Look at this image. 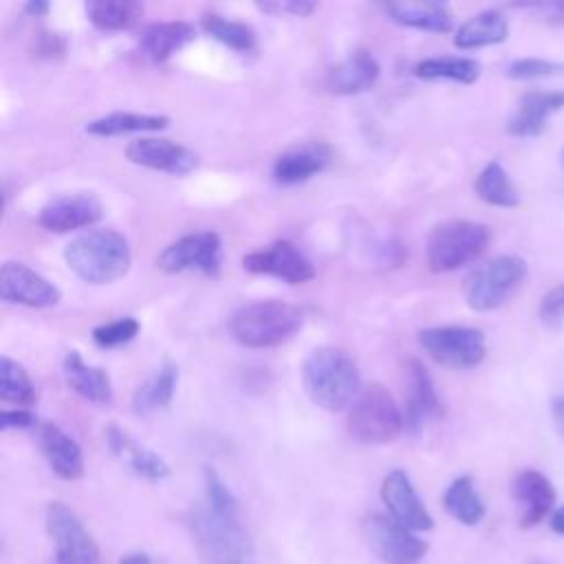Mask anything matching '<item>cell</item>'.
<instances>
[{"label":"cell","instance_id":"obj_1","mask_svg":"<svg viewBox=\"0 0 564 564\" xmlns=\"http://www.w3.org/2000/svg\"><path fill=\"white\" fill-rule=\"evenodd\" d=\"M189 531L203 564H256L253 542L238 509H218L203 500L189 513Z\"/></svg>","mask_w":564,"mask_h":564},{"label":"cell","instance_id":"obj_2","mask_svg":"<svg viewBox=\"0 0 564 564\" xmlns=\"http://www.w3.org/2000/svg\"><path fill=\"white\" fill-rule=\"evenodd\" d=\"M302 383L315 405L328 412H339L359 397L361 375L346 350L322 346L304 359Z\"/></svg>","mask_w":564,"mask_h":564},{"label":"cell","instance_id":"obj_3","mask_svg":"<svg viewBox=\"0 0 564 564\" xmlns=\"http://www.w3.org/2000/svg\"><path fill=\"white\" fill-rule=\"evenodd\" d=\"M68 269L88 284H108L128 273L132 253L128 238L115 229H88L64 247Z\"/></svg>","mask_w":564,"mask_h":564},{"label":"cell","instance_id":"obj_4","mask_svg":"<svg viewBox=\"0 0 564 564\" xmlns=\"http://www.w3.org/2000/svg\"><path fill=\"white\" fill-rule=\"evenodd\" d=\"M304 324V313L282 300H260L240 306L229 317L231 337L245 348H273L289 341Z\"/></svg>","mask_w":564,"mask_h":564},{"label":"cell","instance_id":"obj_5","mask_svg":"<svg viewBox=\"0 0 564 564\" xmlns=\"http://www.w3.org/2000/svg\"><path fill=\"white\" fill-rule=\"evenodd\" d=\"M489 227L476 220L452 218L438 223L425 242V258L434 273L456 271L476 258H480L489 247Z\"/></svg>","mask_w":564,"mask_h":564},{"label":"cell","instance_id":"obj_6","mask_svg":"<svg viewBox=\"0 0 564 564\" xmlns=\"http://www.w3.org/2000/svg\"><path fill=\"white\" fill-rule=\"evenodd\" d=\"M405 430V414L381 383L359 392L348 414V432L359 443L381 445L394 441Z\"/></svg>","mask_w":564,"mask_h":564},{"label":"cell","instance_id":"obj_7","mask_svg":"<svg viewBox=\"0 0 564 564\" xmlns=\"http://www.w3.org/2000/svg\"><path fill=\"white\" fill-rule=\"evenodd\" d=\"M527 260L516 253L496 256L467 273L463 297L474 311H494L524 282Z\"/></svg>","mask_w":564,"mask_h":564},{"label":"cell","instance_id":"obj_8","mask_svg":"<svg viewBox=\"0 0 564 564\" xmlns=\"http://www.w3.org/2000/svg\"><path fill=\"white\" fill-rule=\"evenodd\" d=\"M421 348L441 366L474 368L487 355L482 330L471 326H430L419 333Z\"/></svg>","mask_w":564,"mask_h":564},{"label":"cell","instance_id":"obj_9","mask_svg":"<svg viewBox=\"0 0 564 564\" xmlns=\"http://www.w3.org/2000/svg\"><path fill=\"white\" fill-rule=\"evenodd\" d=\"M364 538L386 564H419L427 553L425 540L386 513H372L364 520Z\"/></svg>","mask_w":564,"mask_h":564},{"label":"cell","instance_id":"obj_10","mask_svg":"<svg viewBox=\"0 0 564 564\" xmlns=\"http://www.w3.org/2000/svg\"><path fill=\"white\" fill-rule=\"evenodd\" d=\"M223 264V240L216 231H196L170 242L156 258V267L165 273L198 271L216 275Z\"/></svg>","mask_w":564,"mask_h":564},{"label":"cell","instance_id":"obj_11","mask_svg":"<svg viewBox=\"0 0 564 564\" xmlns=\"http://www.w3.org/2000/svg\"><path fill=\"white\" fill-rule=\"evenodd\" d=\"M46 529L55 544L57 564H99V549L70 507L51 502L46 507Z\"/></svg>","mask_w":564,"mask_h":564},{"label":"cell","instance_id":"obj_12","mask_svg":"<svg viewBox=\"0 0 564 564\" xmlns=\"http://www.w3.org/2000/svg\"><path fill=\"white\" fill-rule=\"evenodd\" d=\"M242 267L256 275H271L286 284H306L315 278L313 262L289 240H275L242 258Z\"/></svg>","mask_w":564,"mask_h":564},{"label":"cell","instance_id":"obj_13","mask_svg":"<svg viewBox=\"0 0 564 564\" xmlns=\"http://www.w3.org/2000/svg\"><path fill=\"white\" fill-rule=\"evenodd\" d=\"M0 295L4 302L22 304L31 308L55 306L62 297L59 289L42 273L33 271L24 262H4L0 269Z\"/></svg>","mask_w":564,"mask_h":564},{"label":"cell","instance_id":"obj_14","mask_svg":"<svg viewBox=\"0 0 564 564\" xmlns=\"http://www.w3.org/2000/svg\"><path fill=\"white\" fill-rule=\"evenodd\" d=\"M126 156L134 165L174 174V176H185L198 165L196 152H192L189 148L174 143L170 139H161V137L132 139L126 148Z\"/></svg>","mask_w":564,"mask_h":564},{"label":"cell","instance_id":"obj_15","mask_svg":"<svg viewBox=\"0 0 564 564\" xmlns=\"http://www.w3.org/2000/svg\"><path fill=\"white\" fill-rule=\"evenodd\" d=\"M104 214V207L95 194L77 192L51 198L37 216V223L55 234H66L95 225Z\"/></svg>","mask_w":564,"mask_h":564},{"label":"cell","instance_id":"obj_16","mask_svg":"<svg viewBox=\"0 0 564 564\" xmlns=\"http://www.w3.org/2000/svg\"><path fill=\"white\" fill-rule=\"evenodd\" d=\"M381 500L388 507V513L408 527L410 531H430L434 529V518L416 496L410 478L401 469H392L381 482Z\"/></svg>","mask_w":564,"mask_h":564},{"label":"cell","instance_id":"obj_17","mask_svg":"<svg viewBox=\"0 0 564 564\" xmlns=\"http://www.w3.org/2000/svg\"><path fill=\"white\" fill-rule=\"evenodd\" d=\"M405 427L419 432L425 423L443 414L441 399L434 390V381L419 359H410L405 366Z\"/></svg>","mask_w":564,"mask_h":564},{"label":"cell","instance_id":"obj_18","mask_svg":"<svg viewBox=\"0 0 564 564\" xmlns=\"http://www.w3.org/2000/svg\"><path fill=\"white\" fill-rule=\"evenodd\" d=\"M511 496L522 507L520 527L529 529L542 522L555 507V489L551 480L538 469H522L513 476Z\"/></svg>","mask_w":564,"mask_h":564},{"label":"cell","instance_id":"obj_19","mask_svg":"<svg viewBox=\"0 0 564 564\" xmlns=\"http://www.w3.org/2000/svg\"><path fill=\"white\" fill-rule=\"evenodd\" d=\"M564 108V90H531L518 101L509 117L507 130L513 137H538L546 128V119Z\"/></svg>","mask_w":564,"mask_h":564},{"label":"cell","instance_id":"obj_20","mask_svg":"<svg viewBox=\"0 0 564 564\" xmlns=\"http://www.w3.org/2000/svg\"><path fill=\"white\" fill-rule=\"evenodd\" d=\"M40 449L48 467L64 480H77L84 474V454L73 436L55 423L40 425Z\"/></svg>","mask_w":564,"mask_h":564},{"label":"cell","instance_id":"obj_21","mask_svg":"<svg viewBox=\"0 0 564 564\" xmlns=\"http://www.w3.org/2000/svg\"><path fill=\"white\" fill-rule=\"evenodd\" d=\"M381 66L366 48L352 51L344 62L335 64L326 75V86L337 95H357L375 86Z\"/></svg>","mask_w":564,"mask_h":564},{"label":"cell","instance_id":"obj_22","mask_svg":"<svg viewBox=\"0 0 564 564\" xmlns=\"http://www.w3.org/2000/svg\"><path fill=\"white\" fill-rule=\"evenodd\" d=\"M196 37L194 24L185 20H167V22H152L141 31L139 46L141 53L152 64L167 62L176 51L189 44Z\"/></svg>","mask_w":564,"mask_h":564},{"label":"cell","instance_id":"obj_23","mask_svg":"<svg viewBox=\"0 0 564 564\" xmlns=\"http://www.w3.org/2000/svg\"><path fill=\"white\" fill-rule=\"evenodd\" d=\"M330 161V150L324 143H308L282 152L271 167V174L282 185H297L319 174Z\"/></svg>","mask_w":564,"mask_h":564},{"label":"cell","instance_id":"obj_24","mask_svg":"<svg viewBox=\"0 0 564 564\" xmlns=\"http://www.w3.org/2000/svg\"><path fill=\"white\" fill-rule=\"evenodd\" d=\"M62 368H64V379L73 392H77L86 401H93L99 405L110 403L112 381L104 368L86 364L77 350H68L64 355Z\"/></svg>","mask_w":564,"mask_h":564},{"label":"cell","instance_id":"obj_25","mask_svg":"<svg viewBox=\"0 0 564 564\" xmlns=\"http://www.w3.org/2000/svg\"><path fill=\"white\" fill-rule=\"evenodd\" d=\"M106 443L112 454L121 456L128 467L148 480H163L170 476V465L152 449L139 445L134 438H130L121 427L108 425L106 430Z\"/></svg>","mask_w":564,"mask_h":564},{"label":"cell","instance_id":"obj_26","mask_svg":"<svg viewBox=\"0 0 564 564\" xmlns=\"http://www.w3.org/2000/svg\"><path fill=\"white\" fill-rule=\"evenodd\" d=\"M383 11L392 22L419 31L447 33L454 26L449 9L441 2H388Z\"/></svg>","mask_w":564,"mask_h":564},{"label":"cell","instance_id":"obj_27","mask_svg":"<svg viewBox=\"0 0 564 564\" xmlns=\"http://www.w3.org/2000/svg\"><path fill=\"white\" fill-rule=\"evenodd\" d=\"M509 35L507 18L496 9H485L463 22L454 35L458 48H482L505 42Z\"/></svg>","mask_w":564,"mask_h":564},{"label":"cell","instance_id":"obj_28","mask_svg":"<svg viewBox=\"0 0 564 564\" xmlns=\"http://www.w3.org/2000/svg\"><path fill=\"white\" fill-rule=\"evenodd\" d=\"M170 123L167 117L163 115H141V112H110L104 117H97L86 123L88 134L97 137H119V134H130V132H156L165 130Z\"/></svg>","mask_w":564,"mask_h":564},{"label":"cell","instance_id":"obj_29","mask_svg":"<svg viewBox=\"0 0 564 564\" xmlns=\"http://www.w3.org/2000/svg\"><path fill=\"white\" fill-rule=\"evenodd\" d=\"M86 15L101 31H128L141 22L143 4L137 0H90Z\"/></svg>","mask_w":564,"mask_h":564},{"label":"cell","instance_id":"obj_30","mask_svg":"<svg viewBox=\"0 0 564 564\" xmlns=\"http://www.w3.org/2000/svg\"><path fill=\"white\" fill-rule=\"evenodd\" d=\"M474 192L480 200L494 207H518L520 194L511 183L505 165L500 161H489L474 181Z\"/></svg>","mask_w":564,"mask_h":564},{"label":"cell","instance_id":"obj_31","mask_svg":"<svg viewBox=\"0 0 564 564\" xmlns=\"http://www.w3.org/2000/svg\"><path fill=\"white\" fill-rule=\"evenodd\" d=\"M176 383H178V368L172 361H165L154 377H150L145 383L137 388L132 397L134 412L148 414V412L167 408L176 392Z\"/></svg>","mask_w":564,"mask_h":564},{"label":"cell","instance_id":"obj_32","mask_svg":"<svg viewBox=\"0 0 564 564\" xmlns=\"http://www.w3.org/2000/svg\"><path fill=\"white\" fill-rule=\"evenodd\" d=\"M443 507L452 518L469 527L478 524L487 511L482 498L474 487L471 476H458L456 480H452V485L445 489Z\"/></svg>","mask_w":564,"mask_h":564},{"label":"cell","instance_id":"obj_33","mask_svg":"<svg viewBox=\"0 0 564 564\" xmlns=\"http://www.w3.org/2000/svg\"><path fill=\"white\" fill-rule=\"evenodd\" d=\"M414 73L421 79H447L456 84H474L480 75V64L471 57L463 55H441V57H427L421 59L414 66Z\"/></svg>","mask_w":564,"mask_h":564},{"label":"cell","instance_id":"obj_34","mask_svg":"<svg viewBox=\"0 0 564 564\" xmlns=\"http://www.w3.org/2000/svg\"><path fill=\"white\" fill-rule=\"evenodd\" d=\"M200 29L216 42L234 48V51H240V53H247L251 48H256V31L245 24V22H238V20H229L225 15H218V13H205L200 18Z\"/></svg>","mask_w":564,"mask_h":564},{"label":"cell","instance_id":"obj_35","mask_svg":"<svg viewBox=\"0 0 564 564\" xmlns=\"http://www.w3.org/2000/svg\"><path fill=\"white\" fill-rule=\"evenodd\" d=\"M0 399L24 408L33 405L37 399L35 386L24 366H20L7 355L0 357Z\"/></svg>","mask_w":564,"mask_h":564},{"label":"cell","instance_id":"obj_36","mask_svg":"<svg viewBox=\"0 0 564 564\" xmlns=\"http://www.w3.org/2000/svg\"><path fill=\"white\" fill-rule=\"evenodd\" d=\"M141 324L134 317H119L106 324H99L93 328V339L101 348H115L121 344H128L137 337Z\"/></svg>","mask_w":564,"mask_h":564},{"label":"cell","instance_id":"obj_37","mask_svg":"<svg viewBox=\"0 0 564 564\" xmlns=\"http://www.w3.org/2000/svg\"><path fill=\"white\" fill-rule=\"evenodd\" d=\"M562 70H564V64H560V62H551V59H542V57H522V59H513L505 73L509 79L531 82V79L553 77Z\"/></svg>","mask_w":564,"mask_h":564},{"label":"cell","instance_id":"obj_38","mask_svg":"<svg viewBox=\"0 0 564 564\" xmlns=\"http://www.w3.org/2000/svg\"><path fill=\"white\" fill-rule=\"evenodd\" d=\"M538 315L546 326H560L564 319V282L544 293Z\"/></svg>","mask_w":564,"mask_h":564},{"label":"cell","instance_id":"obj_39","mask_svg":"<svg viewBox=\"0 0 564 564\" xmlns=\"http://www.w3.org/2000/svg\"><path fill=\"white\" fill-rule=\"evenodd\" d=\"M37 423L35 414L26 408H15V410H2L0 414V427L2 430H29Z\"/></svg>","mask_w":564,"mask_h":564},{"label":"cell","instance_id":"obj_40","mask_svg":"<svg viewBox=\"0 0 564 564\" xmlns=\"http://www.w3.org/2000/svg\"><path fill=\"white\" fill-rule=\"evenodd\" d=\"M522 9H531L535 13L542 15V20H546L549 24H562L564 22V2H529V4H518Z\"/></svg>","mask_w":564,"mask_h":564},{"label":"cell","instance_id":"obj_41","mask_svg":"<svg viewBox=\"0 0 564 564\" xmlns=\"http://www.w3.org/2000/svg\"><path fill=\"white\" fill-rule=\"evenodd\" d=\"M262 11H286V13H293V15H311L317 4L315 2H308V0H289V2H264V4H258Z\"/></svg>","mask_w":564,"mask_h":564},{"label":"cell","instance_id":"obj_42","mask_svg":"<svg viewBox=\"0 0 564 564\" xmlns=\"http://www.w3.org/2000/svg\"><path fill=\"white\" fill-rule=\"evenodd\" d=\"M35 51L40 55H46V57H53V55H59L64 53V40L57 35V33H51V31H42L37 35V46Z\"/></svg>","mask_w":564,"mask_h":564},{"label":"cell","instance_id":"obj_43","mask_svg":"<svg viewBox=\"0 0 564 564\" xmlns=\"http://www.w3.org/2000/svg\"><path fill=\"white\" fill-rule=\"evenodd\" d=\"M551 416H553V423H555L557 434L564 438V397L553 399V403H551Z\"/></svg>","mask_w":564,"mask_h":564},{"label":"cell","instance_id":"obj_44","mask_svg":"<svg viewBox=\"0 0 564 564\" xmlns=\"http://www.w3.org/2000/svg\"><path fill=\"white\" fill-rule=\"evenodd\" d=\"M51 9V4L46 0H31L24 4V13L33 15V18H40V15H46Z\"/></svg>","mask_w":564,"mask_h":564},{"label":"cell","instance_id":"obj_45","mask_svg":"<svg viewBox=\"0 0 564 564\" xmlns=\"http://www.w3.org/2000/svg\"><path fill=\"white\" fill-rule=\"evenodd\" d=\"M551 529L560 535H564V505L555 507L551 513Z\"/></svg>","mask_w":564,"mask_h":564},{"label":"cell","instance_id":"obj_46","mask_svg":"<svg viewBox=\"0 0 564 564\" xmlns=\"http://www.w3.org/2000/svg\"><path fill=\"white\" fill-rule=\"evenodd\" d=\"M119 564H152V560L145 553H128L121 557Z\"/></svg>","mask_w":564,"mask_h":564},{"label":"cell","instance_id":"obj_47","mask_svg":"<svg viewBox=\"0 0 564 564\" xmlns=\"http://www.w3.org/2000/svg\"><path fill=\"white\" fill-rule=\"evenodd\" d=\"M538 564H540V562H538Z\"/></svg>","mask_w":564,"mask_h":564}]
</instances>
